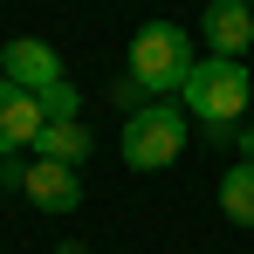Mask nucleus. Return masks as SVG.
Listing matches in <instances>:
<instances>
[{
  "label": "nucleus",
  "instance_id": "0eeeda50",
  "mask_svg": "<svg viewBox=\"0 0 254 254\" xmlns=\"http://www.w3.org/2000/svg\"><path fill=\"white\" fill-rule=\"evenodd\" d=\"M199 35L213 42V55H234L241 62V48L254 42V7L248 0H213L206 14H199Z\"/></svg>",
  "mask_w": 254,
  "mask_h": 254
},
{
  "label": "nucleus",
  "instance_id": "20e7f679",
  "mask_svg": "<svg viewBox=\"0 0 254 254\" xmlns=\"http://www.w3.org/2000/svg\"><path fill=\"white\" fill-rule=\"evenodd\" d=\"M42 130H48V117H42V96L0 76V158H14L21 144H35Z\"/></svg>",
  "mask_w": 254,
  "mask_h": 254
},
{
  "label": "nucleus",
  "instance_id": "423d86ee",
  "mask_svg": "<svg viewBox=\"0 0 254 254\" xmlns=\"http://www.w3.org/2000/svg\"><path fill=\"white\" fill-rule=\"evenodd\" d=\"M28 206H42V213H76L83 206V186H76V165H55V158H35L28 165Z\"/></svg>",
  "mask_w": 254,
  "mask_h": 254
},
{
  "label": "nucleus",
  "instance_id": "f03ea898",
  "mask_svg": "<svg viewBox=\"0 0 254 254\" xmlns=\"http://www.w3.org/2000/svg\"><path fill=\"white\" fill-rule=\"evenodd\" d=\"M117 151H124L130 172H165L172 158L186 151V110H179V103H144V110H130Z\"/></svg>",
  "mask_w": 254,
  "mask_h": 254
},
{
  "label": "nucleus",
  "instance_id": "7ed1b4c3",
  "mask_svg": "<svg viewBox=\"0 0 254 254\" xmlns=\"http://www.w3.org/2000/svg\"><path fill=\"white\" fill-rule=\"evenodd\" d=\"M248 69L234 62V55H206L199 69H192V83H186V110L199 117V124H241V110H248Z\"/></svg>",
  "mask_w": 254,
  "mask_h": 254
},
{
  "label": "nucleus",
  "instance_id": "39448f33",
  "mask_svg": "<svg viewBox=\"0 0 254 254\" xmlns=\"http://www.w3.org/2000/svg\"><path fill=\"white\" fill-rule=\"evenodd\" d=\"M0 76L42 96L48 83H62V55H55L48 42H35V35H14V42L0 48Z\"/></svg>",
  "mask_w": 254,
  "mask_h": 254
},
{
  "label": "nucleus",
  "instance_id": "f257e3e1",
  "mask_svg": "<svg viewBox=\"0 0 254 254\" xmlns=\"http://www.w3.org/2000/svg\"><path fill=\"white\" fill-rule=\"evenodd\" d=\"M192 69H199V55L186 42V28H172V21L137 28V42H130V83L144 89V96H172V89L186 96Z\"/></svg>",
  "mask_w": 254,
  "mask_h": 254
},
{
  "label": "nucleus",
  "instance_id": "6e6552de",
  "mask_svg": "<svg viewBox=\"0 0 254 254\" xmlns=\"http://www.w3.org/2000/svg\"><path fill=\"white\" fill-rule=\"evenodd\" d=\"M89 144H96V137H89V130L69 117V124H48L42 137H35V158H55V165H83V158H89Z\"/></svg>",
  "mask_w": 254,
  "mask_h": 254
},
{
  "label": "nucleus",
  "instance_id": "9d476101",
  "mask_svg": "<svg viewBox=\"0 0 254 254\" xmlns=\"http://www.w3.org/2000/svg\"><path fill=\"white\" fill-rule=\"evenodd\" d=\"M76 110H83V96H76V83H69V76L42 89V117H48V124H69Z\"/></svg>",
  "mask_w": 254,
  "mask_h": 254
},
{
  "label": "nucleus",
  "instance_id": "1a4fd4ad",
  "mask_svg": "<svg viewBox=\"0 0 254 254\" xmlns=\"http://www.w3.org/2000/svg\"><path fill=\"white\" fill-rule=\"evenodd\" d=\"M220 213L234 227H254V165H227L220 179Z\"/></svg>",
  "mask_w": 254,
  "mask_h": 254
},
{
  "label": "nucleus",
  "instance_id": "9b49d317",
  "mask_svg": "<svg viewBox=\"0 0 254 254\" xmlns=\"http://www.w3.org/2000/svg\"><path fill=\"white\" fill-rule=\"evenodd\" d=\"M241 165H254V124L241 130Z\"/></svg>",
  "mask_w": 254,
  "mask_h": 254
}]
</instances>
